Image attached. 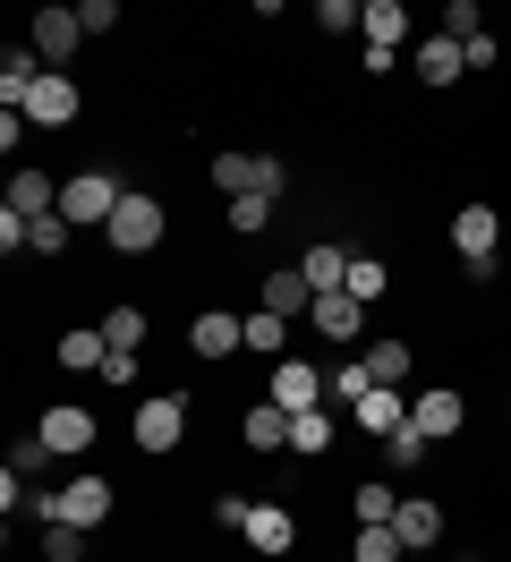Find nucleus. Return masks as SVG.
<instances>
[{
  "label": "nucleus",
  "mask_w": 511,
  "mask_h": 562,
  "mask_svg": "<svg viewBox=\"0 0 511 562\" xmlns=\"http://www.w3.org/2000/svg\"><path fill=\"white\" fill-rule=\"evenodd\" d=\"M213 188H222V196H281V188H290V162H281V154H213Z\"/></svg>",
  "instance_id": "obj_1"
},
{
  "label": "nucleus",
  "mask_w": 511,
  "mask_h": 562,
  "mask_svg": "<svg viewBox=\"0 0 511 562\" xmlns=\"http://www.w3.org/2000/svg\"><path fill=\"white\" fill-rule=\"evenodd\" d=\"M179 435H188V392H154L145 409H136V452H179Z\"/></svg>",
  "instance_id": "obj_2"
},
{
  "label": "nucleus",
  "mask_w": 511,
  "mask_h": 562,
  "mask_svg": "<svg viewBox=\"0 0 511 562\" xmlns=\"http://www.w3.org/2000/svg\"><path fill=\"white\" fill-rule=\"evenodd\" d=\"M102 239L120 247V256H145V247L163 239V205H154V196H120V213H111V222H102Z\"/></svg>",
  "instance_id": "obj_3"
},
{
  "label": "nucleus",
  "mask_w": 511,
  "mask_h": 562,
  "mask_svg": "<svg viewBox=\"0 0 511 562\" xmlns=\"http://www.w3.org/2000/svg\"><path fill=\"white\" fill-rule=\"evenodd\" d=\"M120 196H129V188H120L111 171H77V179L60 188V222H111V213H120Z\"/></svg>",
  "instance_id": "obj_4"
},
{
  "label": "nucleus",
  "mask_w": 511,
  "mask_h": 562,
  "mask_svg": "<svg viewBox=\"0 0 511 562\" xmlns=\"http://www.w3.org/2000/svg\"><path fill=\"white\" fill-rule=\"evenodd\" d=\"M273 409H290V418H299V409H324V367H307V358H281V367H273V392H265Z\"/></svg>",
  "instance_id": "obj_5"
},
{
  "label": "nucleus",
  "mask_w": 511,
  "mask_h": 562,
  "mask_svg": "<svg viewBox=\"0 0 511 562\" xmlns=\"http://www.w3.org/2000/svg\"><path fill=\"white\" fill-rule=\"evenodd\" d=\"M460 418H469V401H460L452 384H426L418 401H409V426H418L426 443H443V435H460Z\"/></svg>",
  "instance_id": "obj_6"
},
{
  "label": "nucleus",
  "mask_w": 511,
  "mask_h": 562,
  "mask_svg": "<svg viewBox=\"0 0 511 562\" xmlns=\"http://www.w3.org/2000/svg\"><path fill=\"white\" fill-rule=\"evenodd\" d=\"M34 435H43V443H52V452H95V409H77V401H60V409H43V418H34Z\"/></svg>",
  "instance_id": "obj_7"
},
{
  "label": "nucleus",
  "mask_w": 511,
  "mask_h": 562,
  "mask_svg": "<svg viewBox=\"0 0 511 562\" xmlns=\"http://www.w3.org/2000/svg\"><path fill=\"white\" fill-rule=\"evenodd\" d=\"M18 111H26L34 128H68V120L86 111V94H77V77H60V69H52V77H43V86H34V94H26Z\"/></svg>",
  "instance_id": "obj_8"
},
{
  "label": "nucleus",
  "mask_w": 511,
  "mask_h": 562,
  "mask_svg": "<svg viewBox=\"0 0 511 562\" xmlns=\"http://www.w3.org/2000/svg\"><path fill=\"white\" fill-rule=\"evenodd\" d=\"M34 52H43V69H60L68 52H77V43H86V18H77V9H34Z\"/></svg>",
  "instance_id": "obj_9"
},
{
  "label": "nucleus",
  "mask_w": 511,
  "mask_h": 562,
  "mask_svg": "<svg viewBox=\"0 0 511 562\" xmlns=\"http://www.w3.org/2000/svg\"><path fill=\"white\" fill-rule=\"evenodd\" d=\"M495 239H503L495 205H460V213H452V247H460V265H495Z\"/></svg>",
  "instance_id": "obj_10"
},
{
  "label": "nucleus",
  "mask_w": 511,
  "mask_h": 562,
  "mask_svg": "<svg viewBox=\"0 0 511 562\" xmlns=\"http://www.w3.org/2000/svg\"><path fill=\"white\" fill-rule=\"evenodd\" d=\"M392 537H401L409 554H435V546H443V503H426V494H401V512H392Z\"/></svg>",
  "instance_id": "obj_11"
},
{
  "label": "nucleus",
  "mask_w": 511,
  "mask_h": 562,
  "mask_svg": "<svg viewBox=\"0 0 511 562\" xmlns=\"http://www.w3.org/2000/svg\"><path fill=\"white\" fill-rule=\"evenodd\" d=\"M188 350H197V358H231V350H247V316H231V307H204V316L188 324Z\"/></svg>",
  "instance_id": "obj_12"
},
{
  "label": "nucleus",
  "mask_w": 511,
  "mask_h": 562,
  "mask_svg": "<svg viewBox=\"0 0 511 562\" xmlns=\"http://www.w3.org/2000/svg\"><path fill=\"white\" fill-rule=\"evenodd\" d=\"M52 520H68V528H102V520H111V486H102V477H77V486H60V494H52Z\"/></svg>",
  "instance_id": "obj_13"
},
{
  "label": "nucleus",
  "mask_w": 511,
  "mask_h": 562,
  "mask_svg": "<svg viewBox=\"0 0 511 562\" xmlns=\"http://www.w3.org/2000/svg\"><path fill=\"white\" fill-rule=\"evenodd\" d=\"M238 537H247L256 554H290V546H299V520H290L281 503H256V512H247V528H238Z\"/></svg>",
  "instance_id": "obj_14"
},
{
  "label": "nucleus",
  "mask_w": 511,
  "mask_h": 562,
  "mask_svg": "<svg viewBox=\"0 0 511 562\" xmlns=\"http://www.w3.org/2000/svg\"><path fill=\"white\" fill-rule=\"evenodd\" d=\"M307 324H315L324 341H358V324H367V307H358L349 290H324V299L307 307Z\"/></svg>",
  "instance_id": "obj_15"
},
{
  "label": "nucleus",
  "mask_w": 511,
  "mask_h": 562,
  "mask_svg": "<svg viewBox=\"0 0 511 562\" xmlns=\"http://www.w3.org/2000/svg\"><path fill=\"white\" fill-rule=\"evenodd\" d=\"M358 35H367V52H401L409 9H401V0H367V9H358Z\"/></svg>",
  "instance_id": "obj_16"
},
{
  "label": "nucleus",
  "mask_w": 511,
  "mask_h": 562,
  "mask_svg": "<svg viewBox=\"0 0 511 562\" xmlns=\"http://www.w3.org/2000/svg\"><path fill=\"white\" fill-rule=\"evenodd\" d=\"M9 213H18V222H43V213H60V188L43 171H18L9 179Z\"/></svg>",
  "instance_id": "obj_17"
},
{
  "label": "nucleus",
  "mask_w": 511,
  "mask_h": 562,
  "mask_svg": "<svg viewBox=\"0 0 511 562\" xmlns=\"http://www.w3.org/2000/svg\"><path fill=\"white\" fill-rule=\"evenodd\" d=\"M409 367H418V350H409V341H367V375H375V392H401V384H409Z\"/></svg>",
  "instance_id": "obj_18"
},
{
  "label": "nucleus",
  "mask_w": 511,
  "mask_h": 562,
  "mask_svg": "<svg viewBox=\"0 0 511 562\" xmlns=\"http://www.w3.org/2000/svg\"><path fill=\"white\" fill-rule=\"evenodd\" d=\"M299 273H307V290L324 299V290H349V256L324 239V247H307V256H299Z\"/></svg>",
  "instance_id": "obj_19"
},
{
  "label": "nucleus",
  "mask_w": 511,
  "mask_h": 562,
  "mask_svg": "<svg viewBox=\"0 0 511 562\" xmlns=\"http://www.w3.org/2000/svg\"><path fill=\"white\" fill-rule=\"evenodd\" d=\"M460 69H469V60H460V43H452V35H426V43H418V86H452Z\"/></svg>",
  "instance_id": "obj_20"
},
{
  "label": "nucleus",
  "mask_w": 511,
  "mask_h": 562,
  "mask_svg": "<svg viewBox=\"0 0 511 562\" xmlns=\"http://www.w3.org/2000/svg\"><path fill=\"white\" fill-rule=\"evenodd\" d=\"M265 307H273L281 324L299 316V307H315V290H307V273H299V265H281V273H265Z\"/></svg>",
  "instance_id": "obj_21"
},
{
  "label": "nucleus",
  "mask_w": 511,
  "mask_h": 562,
  "mask_svg": "<svg viewBox=\"0 0 511 562\" xmlns=\"http://www.w3.org/2000/svg\"><path fill=\"white\" fill-rule=\"evenodd\" d=\"M349 512H358V528H392V512H401V494L384 486V477H358V486H349Z\"/></svg>",
  "instance_id": "obj_22"
},
{
  "label": "nucleus",
  "mask_w": 511,
  "mask_h": 562,
  "mask_svg": "<svg viewBox=\"0 0 511 562\" xmlns=\"http://www.w3.org/2000/svg\"><path fill=\"white\" fill-rule=\"evenodd\" d=\"M102 358H111V341H102V324H77V333H60V367H68V375H86V367L102 375Z\"/></svg>",
  "instance_id": "obj_23"
},
{
  "label": "nucleus",
  "mask_w": 511,
  "mask_h": 562,
  "mask_svg": "<svg viewBox=\"0 0 511 562\" xmlns=\"http://www.w3.org/2000/svg\"><path fill=\"white\" fill-rule=\"evenodd\" d=\"M238 435H247L256 452H281V443H290V409H273V401H256V409L238 418Z\"/></svg>",
  "instance_id": "obj_24"
},
{
  "label": "nucleus",
  "mask_w": 511,
  "mask_h": 562,
  "mask_svg": "<svg viewBox=\"0 0 511 562\" xmlns=\"http://www.w3.org/2000/svg\"><path fill=\"white\" fill-rule=\"evenodd\" d=\"M290 452H333V401H324V409H299V418H290Z\"/></svg>",
  "instance_id": "obj_25"
},
{
  "label": "nucleus",
  "mask_w": 511,
  "mask_h": 562,
  "mask_svg": "<svg viewBox=\"0 0 511 562\" xmlns=\"http://www.w3.org/2000/svg\"><path fill=\"white\" fill-rule=\"evenodd\" d=\"M358 426H367V435H401L409 401H401V392H367V401H358Z\"/></svg>",
  "instance_id": "obj_26"
},
{
  "label": "nucleus",
  "mask_w": 511,
  "mask_h": 562,
  "mask_svg": "<svg viewBox=\"0 0 511 562\" xmlns=\"http://www.w3.org/2000/svg\"><path fill=\"white\" fill-rule=\"evenodd\" d=\"M102 341H111L120 358H136L145 350V307H111V316H102Z\"/></svg>",
  "instance_id": "obj_27"
},
{
  "label": "nucleus",
  "mask_w": 511,
  "mask_h": 562,
  "mask_svg": "<svg viewBox=\"0 0 511 562\" xmlns=\"http://www.w3.org/2000/svg\"><path fill=\"white\" fill-rule=\"evenodd\" d=\"M384 290H392V273H384V256H349V299H358V307H375Z\"/></svg>",
  "instance_id": "obj_28"
},
{
  "label": "nucleus",
  "mask_w": 511,
  "mask_h": 562,
  "mask_svg": "<svg viewBox=\"0 0 511 562\" xmlns=\"http://www.w3.org/2000/svg\"><path fill=\"white\" fill-rule=\"evenodd\" d=\"M281 341H290V324L273 316V307H256V316H247V350H256V358H273V367H281Z\"/></svg>",
  "instance_id": "obj_29"
},
{
  "label": "nucleus",
  "mask_w": 511,
  "mask_h": 562,
  "mask_svg": "<svg viewBox=\"0 0 511 562\" xmlns=\"http://www.w3.org/2000/svg\"><path fill=\"white\" fill-rule=\"evenodd\" d=\"M273 205H281V196H231V231H238V239L273 231Z\"/></svg>",
  "instance_id": "obj_30"
},
{
  "label": "nucleus",
  "mask_w": 511,
  "mask_h": 562,
  "mask_svg": "<svg viewBox=\"0 0 511 562\" xmlns=\"http://www.w3.org/2000/svg\"><path fill=\"white\" fill-rule=\"evenodd\" d=\"M43 562H86V528H68V520H43Z\"/></svg>",
  "instance_id": "obj_31"
},
{
  "label": "nucleus",
  "mask_w": 511,
  "mask_h": 562,
  "mask_svg": "<svg viewBox=\"0 0 511 562\" xmlns=\"http://www.w3.org/2000/svg\"><path fill=\"white\" fill-rule=\"evenodd\" d=\"M435 35H452V43L486 35V9H477V0H452V9H443V18H435Z\"/></svg>",
  "instance_id": "obj_32"
},
{
  "label": "nucleus",
  "mask_w": 511,
  "mask_h": 562,
  "mask_svg": "<svg viewBox=\"0 0 511 562\" xmlns=\"http://www.w3.org/2000/svg\"><path fill=\"white\" fill-rule=\"evenodd\" d=\"M349 562H409V546L392 537V528H358V554Z\"/></svg>",
  "instance_id": "obj_33"
},
{
  "label": "nucleus",
  "mask_w": 511,
  "mask_h": 562,
  "mask_svg": "<svg viewBox=\"0 0 511 562\" xmlns=\"http://www.w3.org/2000/svg\"><path fill=\"white\" fill-rule=\"evenodd\" d=\"M52 443H43V435H18V452H9V469H18V477H43V469H52Z\"/></svg>",
  "instance_id": "obj_34"
},
{
  "label": "nucleus",
  "mask_w": 511,
  "mask_h": 562,
  "mask_svg": "<svg viewBox=\"0 0 511 562\" xmlns=\"http://www.w3.org/2000/svg\"><path fill=\"white\" fill-rule=\"evenodd\" d=\"M358 9H367V0H315V26H324V35H358Z\"/></svg>",
  "instance_id": "obj_35"
},
{
  "label": "nucleus",
  "mask_w": 511,
  "mask_h": 562,
  "mask_svg": "<svg viewBox=\"0 0 511 562\" xmlns=\"http://www.w3.org/2000/svg\"><path fill=\"white\" fill-rule=\"evenodd\" d=\"M384 460H392V469H418V460H426V435H418V426L384 435Z\"/></svg>",
  "instance_id": "obj_36"
},
{
  "label": "nucleus",
  "mask_w": 511,
  "mask_h": 562,
  "mask_svg": "<svg viewBox=\"0 0 511 562\" xmlns=\"http://www.w3.org/2000/svg\"><path fill=\"white\" fill-rule=\"evenodd\" d=\"M34 256H60V247H68V222H60V213H43V222H34Z\"/></svg>",
  "instance_id": "obj_37"
},
{
  "label": "nucleus",
  "mask_w": 511,
  "mask_h": 562,
  "mask_svg": "<svg viewBox=\"0 0 511 562\" xmlns=\"http://www.w3.org/2000/svg\"><path fill=\"white\" fill-rule=\"evenodd\" d=\"M77 18H86V35H111V26H120V0H86Z\"/></svg>",
  "instance_id": "obj_38"
},
{
  "label": "nucleus",
  "mask_w": 511,
  "mask_h": 562,
  "mask_svg": "<svg viewBox=\"0 0 511 562\" xmlns=\"http://www.w3.org/2000/svg\"><path fill=\"white\" fill-rule=\"evenodd\" d=\"M247 512H256L247 494H213V520H222V528H247Z\"/></svg>",
  "instance_id": "obj_39"
}]
</instances>
